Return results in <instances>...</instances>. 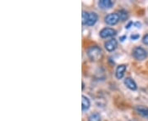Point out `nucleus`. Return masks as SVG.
<instances>
[{
  "label": "nucleus",
  "instance_id": "nucleus-1",
  "mask_svg": "<svg viewBox=\"0 0 148 121\" xmlns=\"http://www.w3.org/2000/svg\"><path fill=\"white\" fill-rule=\"evenodd\" d=\"M87 56L90 58L91 61L93 62H96L101 60L102 56H103V52L101 47L98 46H91V47H88L87 51Z\"/></svg>",
  "mask_w": 148,
  "mask_h": 121
},
{
  "label": "nucleus",
  "instance_id": "nucleus-2",
  "mask_svg": "<svg viewBox=\"0 0 148 121\" xmlns=\"http://www.w3.org/2000/svg\"><path fill=\"white\" fill-rule=\"evenodd\" d=\"M132 56L138 61H143L147 57V52L141 47H136L132 50Z\"/></svg>",
  "mask_w": 148,
  "mask_h": 121
},
{
  "label": "nucleus",
  "instance_id": "nucleus-3",
  "mask_svg": "<svg viewBox=\"0 0 148 121\" xmlns=\"http://www.w3.org/2000/svg\"><path fill=\"white\" fill-rule=\"evenodd\" d=\"M119 15L118 13H110L105 17V21L106 24L110 26H114L119 21Z\"/></svg>",
  "mask_w": 148,
  "mask_h": 121
},
{
  "label": "nucleus",
  "instance_id": "nucleus-4",
  "mask_svg": "<svg viewBox=\"0 0 148 121\" xmlns=\"http://www.w3.org/2000/svg\"><path fill=\"white\" fill-rule=\"evenodd\" d=\"M117 34V31L115 30L112 29V28H104L103 30H101L100 32V36L103 39H106V38L114 37Z\"/></svg>",
  "mask_w": 148,
  "mask_h": 121
},
{
  "label": "nucleus",
  "instance_id": "nucleus-5",
  "mask_svg": "<svg viewBox=\"0 0 148 121\" xmlns=\"http://www.w3.org/2000/svg\"><path fill=\"white\" fill-rule=\"evenodd\" d=\"M117 46H118V43H117L116 39H111L105 43V47L108 52L114 51L116 49Z\"/></svg>",
  "mask_w": 148,
  "mask_h": 121
},
{
  "label": "nucleus",
  "instance_id": "nucleus-6",
  "mask_svg": "<svg viewBox=\"0 0 148 121\" xmlns=\"http://www.w3.org/2000/svg\"><path fill=\"white\" fill-rule=\"evenodd\" d=\"M124 84L126 85V87H127V89H129L130 90H132V91H135L138 89V86H137L136 82L132 78H129V77H127V78L124 79Z\"/></svg>",
  "mask_w": 148,
  "mask_h": 121
},
{
  "label": "nucleus",
  "instance_id": "nucleus-7",
  "mask_svg": "<svg viewBox=\"0 0 148 121\" xmlns=\"http://www.w3.org/2000/svg\"><path fill=\"white\" fill-rule=\"evenodd\" d=\"M98 5L101 9H109L114 5V2L111 0H101L99 1Z\"/></svg>",
  "mask_w": 148,
  "mask_h": 121
},
{
  "label": "nucleus",
  "instance_id": "nucleus-8",
  "mask_svg": "<svg viewBox=\"0 0 148 121\" xmlns=\"http://www.w3.org/2000/svg\"><path fill=\"white\" fill-rule=\"evenodd\" d=\"M126 66L125 65H120L116 69V71H115V76L118 79H121L123 75H124V72L126 70Z\"/></svg>",
  "mask_w": 148,
  "mask_h": 121
},
{
  "label": "nucleus",
  "instance_id": "nucleus-9",
  "mask_svg": "<svg viewBox=\"0 0 148 121\" xmlns=\"http://www.w3.org/2000/svg\"><path fill=\"white\" fill-rule=\"evenodd\" d=\"M135 110L140 116L143 117H148V107L145 105H137Z\"/></svg>",
  "mask_w": 148,
  "mask_h": 121
},
{
  "label": "nucleus",
  "instance_id": "nucleus-10",
  "mask_svg": "<svg viewBox=\"0 0 148 121\" xmlns=\"http://www.w3.org/2000/svg\"><path fill=\"white\" fill-rule=\"evenodd\" d=\"M98 21V16L95 12H90L89 13V18H88V21L86 23L87 26H94L96 21Z\"/></svg>",
  "mask_w": 148,
  "mask_h": 121
},
{
  "label": "nucleus",
  "instance_id": "nucleus-11",
  "mask_svg": "<svg viewBox=\"0 0 148 121\" xmlns=\"http://www.w3.org/2000/svg\"><path fill=\"white\" fill-rule=\"evenodd\" d=\"M90 106V100L86 97V96H82V111H87Z\"/></svg>",
  "mask_w": 148,
  "mask_h": 121
},
{
  "label": "nucleus",
  "instance_id": "nucleus-12",
  "mask_svg": "<svg viewBox=\"0 0 148 121\" xmlns=\"http://www.w3.org/2000/svg\"><path fill=\"white\" fill-rule=\"evenodd\" d=\"M119 18L122 21H126L127 19V16H128V14H127V11L124 9H121V10L119 11Z\"/></svg>",
  "mask_w": 148,
  "mask_h": 121
},
{
  "label": "nucleus",
  "instance_id": "nucleus-13",
  "mask_svg": "<svg viewBox=\"0 0 148 121\" xmlns=\"http://www.w3.org/2000/svg\"><path fill=\"white\" fill-rule=\"evenodd\" d=\"M88 121H101V116L99 113H92L89 118H88Z\"/></svg>",
  "mask_w": 148,
  "mask_h": 121
},
{
  "label": "nucleus",
  "instance_id": "nucleus-14",
  "mask_svg": "<svg viewBox=\"0 0 148 121\" xmlns=\"http://www.w3.org/2000/svg\"><path fill=\"white\" fill-rule=\"evenodd\" d=\"M82 24L86 25V23L88 21V18H89V13L86 11H83L82 14Z\"/></svg>",
  "mask_w": 148,
  "mask_h": 121
},
{
  "label": "nucleus",
  "instance_id": "nucleus-15",
  "mask_svg": "<svg viewBox=\"0 0 148 121\" xmlns=\"http://www.w3.org/2000/svg\"><path fill=\"white\" fill-rule=\"evenodd\" d=\"M143 43L146 45H148V34H145L143 38Z\"/></svg>",
  "mask_w": 148,
  "mask_h": 121
},
{
  "label": "nucleus",
  "instance_id": "nucleus-16",
  "mask_svg": "<svg viewBox=\"0 0 148 121\" xmlns=\"http://www.w3.org/2000/svg\"><path fill=\"white\" fill-rule=\"evenodd\" d=\"M139 37H140V35L138 34H132L131 35V39L132 40H137V39H139Z\"/></svg>",
  "mask_w": 148,
  "mask_h": 121
},
{
  "label": "nucleus",
  "instance_id": "nucleus-17",
  "mask_svg": "<svg viewBox=\"0 0 148 121\" xmlns=\"http://www.w3.org/2000/svg\"><path fill=\"white\" fill-rule=\"evenodd\" d=\"M132 25H134V23H133V22H132V21H131V22H129L127 26H126V29H127V30H128V29H130V27H131V26H132Z\"/></svg>",
  "mask_w": 148,
  "mask_h": 121
},
{
  "label": "nucleus",
  "instance_id": "nucleus-18",
  "mask_svg": "<svg viewBox=\"0 0 148 121\" xmlns=\"http://www.w3.org/2000/svg\"><path fill=\"white\" fill-rule=\"evenodd\" d=\"M134 26H137V28H141V26H142V25H141L140 22H135V23H134Z\"/></svg>",
  "mask_w": 148,
  "mask_h": 121
},
{
  "label": "nucleus",
  "instance_id": "nucleus-19",
  "mask_svg": "<svg viewBox=\"0 0 148 121\" xmlns=\"http://www.w3.org/2000/svg\"><path fill=\"white\" fill-rule=\"evenodd\" d=\"M119 39H120V40H121L122 42H123V40H124V39H126V36H123V37L119 38Z\"/></svg>",
  "mask_w": 148,
  "mask_h": 121
},
{
  "label": "nucleus",
  "instance_id": "nucleus-20",
  "mask_svg": "<svg viewBox=\"0 0 148 121\" xmlns=\"http://www.w3.org/2000/svg\"><path fill=\"white\" fill-rule=\"evenodd\" d=\"M84 83H83V82H82V89H84Z\"/></svg>",
  "mask_w": 148,
  "mask_h": 121
}]
</instances>
